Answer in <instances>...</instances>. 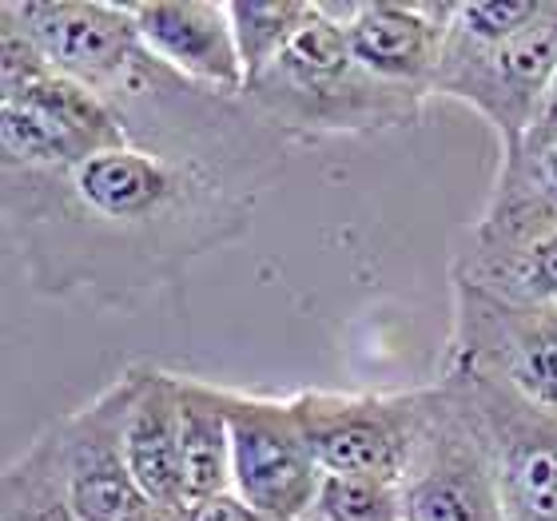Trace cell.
<instances>
[{
    "label": "cell",
    "instance_id": "6da1fadb",
    "mask_svg": "<svg viewBox=\"0 0 557 521\" xmlns=\"http://www.w3.org/2000/svg\"><path fill=\"white\" fill-rule=\"evenodd\" d=\"M12 223L72 220L88 223L108 239L139 244L151 256L203 251L244 227L251 199L220 187L203 168V151L191 148H139L128 144L60 175L4 172Z\"/></svg>",
    "mask_w": 557,
    "mask_h": 521
},
{
    "label": "cell",
    "instance_id": "7a4b0ae2",
    "mask_svg": "<svg viewBox=\"0 0 557 521\" xmlns=\"http://www.w3.org/2000/svg\"><path fill=\"white\" fill-rule=\"evenodd\" d=\"M283 128H395L414 116L418 88L374 80L350 52L347 28L314 9L287 52L244 88Z\"/></svg>",
    "mask_w": 557,
    "mask_h": 521
},
{
    "label": "cell",
    "instance_id": "3957f363",
    "mask_svg": "<svg viewBox=\"0 0 557 521\" xmlns=\"http://www.w3.org/2000/svg\"><path fill=\"white\" fill-rule=\"evenodd\" d=\"M557 80V0L525 33L482 45L450 24L442 45L434 88L474 104L506 139V163L522 156V144L534 128Z\"/></svg>",
    "mask_w": 557,
    "mask_h": 521
},
{
    "label": "cell",
    "instance_id": "277c9868",
    "mask_svg": "<svg viewBox=\"0 0 557 521\" xmlns=\"http://www.w3.org/2000/svg\"><path fill=\"white\" fill-rule=\"evenodd\" d=\"M323 474L398 482L414 466L438 394H299L290 398Z\"/></svg>",
    "mask_w": 557,
    "mask_h": 521
},
{
    "label": "cell",
    "instance_id": "5b68a950",
    "mask_svg": "<svg viewBox=\"0 0 557 521\" xmlns=\"http://www.w3.org/2000/svg\"><path fill=\"white\" fill-rule=\"evenodd\" d=\"M232 426V489L271 521H307L323 486V466L302 434L295 402L220 390Z\"/></svg>",
    "mask_w": 557,
    "mask_h": 521
},
{
    "label": "cell",
    "instance_id": "8992f818",
    "mask_svg": "<svg viewBox=\"0 0 557 521\" xmlns=\"http://www.w3.org/2000/svg\"><path fill=\"white\" fill-rule=\"evenodd\" d=\"M407 521H510L486 426L470 398L438 394L414 466L403 477Z\"/></svg>",
    "mask_w": 557,
    "mask_h": 521
},
{
    "label": "cell",
    "instance_id": "52a82bcc",
    "mask_svg": "<svg viewBox=\"0 0 557 521\" xmlns=\"http://www.w3.org/2000/svg\"><path fill=\"white\" fill-rule=\"evenodd\" d=\"M466 398L486 426L510 521H557V410L506 379L466 367Z\"/></svg>",
    "mask_w": 557,
    "mask_h": 521
},
{
    "label": "cell",
    "instance_id": "ba28073f",
    "mask_svg": "<svg viewBox=\"0 0 557 521\" xmlns=\"http://www.w3.org/2000/svg\"><path fill=\"white\" fill-rule=\"evenodd\" d=\"M0 16L21 28L52 72L88 84L96 92L116 88L144 52L128 4L100 0H9Z\"/></svg>",
    "mask_w": 557,
    "mask_h": 521
},
{
    "label": "cell",
    "instance_id": "9c48e42d",
    "mask_svg": "<svg viewBox=\"0 0 557 521\" xmlns=\"http://www.w3.org/2000/svg\"><path fill=\"white\" fill-rule=\"evenodd\" d=\"M128 402L132 374H124L96 402L57 422L69 498L81 521H139L151 506L124 454Z\"/></svg>",
    "mask_w": 557,
    "mask_h": 521
},
{
    "label": "cell",
    "instance_id": "30bf717a",
    "mask_svg": "<svg viewBox=\"0 0 557 521\" xmlns=\"http://www.w3.org/2000/svg\"><path fill=\"white\" fill-rule=\"evenodd\" d=\"M144 52L180 80L208 88L211 96H239L247 69L235 45L232 9L220 0H151L128 4Z\"/></svg>",
    "mask_w": 557,
    "mask_h": 521
},
{
    "label": "cell",
    "instance_id": "8fae6325",
    "mask_svg": "<svg viewBox=\"0 0 557 521\" xmlns=\"http://www.w3.org/2000/svg\"><path fill=\"white\" fill-rule=\"evenodd\" d=\"M319 9L347 28L350 52L374 80L403 84V88H434L442 45L454 24L458 4H319Z\"/></svg>",
    "mask_w": 557,
    "mask_h": 521
},
{
    "label": "cell",
    "instance_id": "7c38bea8",
    "mask_svg": "<svg viewBox=\"0 0 557 521\" xmlns=\"http://www.w3.org/2000/svg\"><path fill=\"white\" fill-rule=\"evenodd\" d=\"M124 454L151 506H184L180 477V379L132 371V402L124 418Z\"/></svg>",
    "mask_w": 557,
    "mask_h": 521
},
{
    "label": "cell",
    "instance_id": "4fadbf2b",
    "mask_svg": "<svg viewBox=\"0 0 557 521\" xmlns=\"http://www.w3.org/2000/svg\"><path fill=\"white\" fill-rule=\"evenodd\" d=\"M4 104L33 112L40 124L57 132L72 168L132 144V132L116 112V104L104 92H96V88L72 80V76H60V72H48L45 80L28 84L21 96H12Z\"/></svg>",
    "mask_w": 557,
    "mask_h": 521
},
{
    "label": "cell",
    "instance_id": "5bb4252c",
    "mask_svg": "<svg viewBox=\"0 0 557 521\" xmlns=\"http://www.w3.org/2000/svg\"><path fill=\"white\" fill-rule=\"evenodd\" d=\"M180 477L184 506L232 489V426L220 386L180 379Z\"/></svg>",
    "mask_w": 557,
    "mask_h": 521
},
{
    "label": "cell",
    "instance_id": "9a60e30c",
    "mask_svg": "<svg viewBox=\"0 0 557 521\" xmlns=\"http://www.w3.org/2000/svg\"><path fill=\"white\" fill-rule=\"evenodd\" d=\"M0 521H81L69 498V474H64L57 426L45 430L16 462L4 466Z\"/></svg>",
    "mask_w": 557,
    "mask_h": 521
},
{
    "label": "cell",
    "instance_id": "2e32d148",
    "mask_svg": "<svg viewBox=\"0 0 557 521\" xmlns=\"http://www.w3.org/2000/svg\"><path fill=\"white\" fill-rule=\"evenodd\" d=\"M227 9H232L235 45L244 57L247 84H251L287 52V45L307 28L319 4H307V0H232Z\"/></svg>",
    "mask_w": 557,
    "mask_h": 521
},
{
    "label": "cell",
    "instance_id": "e0dca14e",
    "mask_svg": "<svg viewBox=\"0 0 557 521\" xmlns=\"http://www.w3.org/2000/svg\"><path fill=\"white\" fill-rule=\"evenodd\" d=\"M307 521H407L398 482L359 474H323L319 498Z\"/></svg>",
    "mask_w": 557,
    "mask_h": 521
},
{
    "label": "cell",
    "instance_id": "ac0fdd59",
    "mask_svg": "<svg viewBox=\"0 0 557 521\" xmlns=\"http://www.w3.org/2000/svg\"><path fill=\"white\" fill-rule=\"evenodd\" d=\"M546 9L549 0H470V4H458L454 28L482 45H502V40L525 33Z\"/></svg>",
    "mask_w": 557,
    "mask_h": 521
},
{
    "label": "cell",
    "instance_id": "d6986e66",
    "mask_svg": "<svg viewBox=\"0 0 557 521\" xmlns=\"http://www.w3.org/2000/svg\"><path fill=\"white\" fill-rule=\"evenodd\" d=\"M518 295L522 302H537V307H557V232L546 239H537L530 251H522L518 263Z\"/></svg>",
    "mask_w": 557,
    "mask_h": 521
},
{
    "label": "cell",
    "instance_id": "ffe728a7",
    "mask_svg": "<svg viewBox=\"0 0 557 521\" xmlns=\"http://www.w3.org/2000/svg\"><path fill=\"white\" fill-rule=\"evenodd\" d=\"M187 521H271L268 513H259L256 506H247L235 489L215 494V498L191 501L187 506Z\"/></svg>",
    "mask_w": 557,
    "mask_h": 521
},
{
    "label": "cell",
    "instance_id": "44dd1931",
    "mask_svg": "<svg viewBox=\"0 0 557 521\" xmlns=\"http://www.w3.org/2000/svg\"><path fill=\"white\" fill-rule=\"evenodd\" d=\"M139 521H187V506H148Z\"/></svg>",
    "mask_w": 557,
    "mask_h": 521
}]
</instances>
